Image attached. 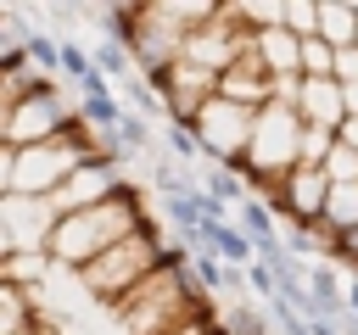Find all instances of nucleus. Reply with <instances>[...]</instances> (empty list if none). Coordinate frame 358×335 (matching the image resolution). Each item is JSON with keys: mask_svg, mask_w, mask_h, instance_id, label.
<instances>
[{"mask_svg": "<svg viewBox=\"0 0 358 335\" xmlns=\"http://www.w3.org/2000/svg\"><path fill=\"white\" fill-rule=\"evenodd\" d=\"M302 112L296 106H285V100H268L263 112H257V134H252V168H263V173H291V168H302Z\"/></svg>", "mask_w": 358, "mask_h": 335, "instance_id": "obj_7", "label": "nucleus"}, {"mask_svg": "<svg viewBox=\"0 0 358 335\" xmlns=\"http://www.w3.org/2000/svg\"><path fill=\"white\" fill-rule=\"evenodd\" d=\"M201 190H207L218 207H241V201H252V190H246L241 168H218V162H207V168H201Z\"/></svg>", "mask_w": 358, "mask_h": 335, "instance_id": "obj_15", "label": "nucleus"}, {"mask_svg": "<svg viewBox=\"0 0 358 335\" xmlns=\"http://www.w3.org/2000/svg\"><path fill=\"white\" fill-rule=\"evenodd\" d=\"M162 145H168V156L185 168V162H207L201 156V140H196V128L190 123H173V117H162Z\"/></svg>", "mask_w": 358, "mask_h": 335, "instance_id": "obj_20", "label": "nucleus"}, {"mask_svg": "<svg viewBox=\"0 0 358 335\" xmlns=\"http://www.w3.org/2000/svg\"><path fill=\"white\" fill-rule=\"evenodd\" d=\"M330 195H336L330 173L302 162V168H291V173H285V201H280V218H291V229H319V223H324V212H330Z\"/></svg>", "mask_w": 358, "mask_h": 335, "instance_id": "obj_10", "label": "nucleus"}, {"mask_svg": "<svg viewBox=\"0 0 358 335\" xmlns=\"http://www.w3.org/2000/svg\"><path fill=\"white\" fill-rule=\"evenodd\" d=\"M285 28L296 39H313L319 34V0H285Z\"/></svg>", "mask_w": 358, "mask_h": 335, "instance_id": "obj_25", "label": "nucleus"}, {"mask_svg": "<svg viewBox=\"0 0 358 335\" xmlns=\"http://www.w3.org/2000/svg\"><path fill=\"white\" fill-rule=\"evenodd\" d=\"M336 45H324L319 34L313 39H302V78H336Z\"/></svg>", "mask_w": 358, "mask_h": 335, "instance_id": "obj_22", "label": "nucleus"}, {"mask_svg": "<svg viewBox=\"0 0 358 335\" xmlns=\"http://www.w3.org/2000/svg\"><path fill=\"white\" fill-rule=\"evenodd\" d=\"M252 50H257V61H263L274 78H302V39H296L291 28L252 34Z\"/></svg>", "mask_w": 358, "mask_h": 335, "instance_id": "obj_13", "label": "nucleus"}, {"mask_svg": "<svg viewBox=\"0 0 358 335\" xmlns=\"http://www.w3.org/2000/svg\"><path fill=\"white\" fill-rule=\"evenodd\" d=\"M117 100H123L129 112H140V117H151V112H168V106H162V95H157V89H151V84H145L140 73L117 84Z\"/></svg>", "mask_w": 358, "mask_h": 335, "instance_id": "obj_23", "label": "nucleus"}, {"mask_svg": "<svg viewBox=\"0 0 358 335\" xmlns=\"http://www.w3.org/2000/svg\"><path fill=\"white\" fill-rule=\"evenodd\" d=\"M341 145H347V151H358V117H347V123H341Z\"/></svg>", "mask_w": 358, "mask_h": 335, "instance_id": "obj_30", "label": "nucleus"}, {"mask_svg": "<svg viewBox=\"0 0 358 335\" xmlns=\"http://www.w3.org/2000/svg\"><path fill=\"white\" fill-rule=\"evenodd\" d=\"M112 313H117L123 335H179L185 324L213 318L218 307H213V296L196 285V274H190V251L173 246V251H168V268L151 274V279H145L129 302H117Z\"/></svg>", "mask_w": 358, "mask_h": 335, "instance_id": "obj_1", "label": "nucleus"}, {"mask_svg": "<svg viewBox=\"0 0 358 335\" xmlns=\"http://www.w3.org/2000/svg\"><path fill=\"white\" fill-rule=\"evenodd\" d=\"M90 50H95V67H101L112 84H123V78H134V73H140V67H134V50H129V45H117V39H95Z\"/></svg>", "mask_w": 358, "mask_h": 335, "instance_id": "obj_19", "label": "nucleus"}, {"mask_svg": "<svg viewBox=\"0 0 358 335\" xmlns=\"http://www.w3.org/2000/svg\"><path fill=\"white\" fill-rule=\"evenodd\" d=\"M347 313H352V318H358V274H352V279H347Z\"/></svg>", "mask_w": 358, "mask_h": 335, "instance_id": "obj_32", "label": "nucleus"}, {"mask_svg": "<svg viewBox=\"0 0 358 335\" xmlns=\"http://www.w3.org/2000/svg\"><path fill=\"white\" fill-rule=\"evenodd\" d=\"M347 229H358V184H336V195H330V212H324V223H319L324 246H330L336 234H347Z\"/></svg>", "mask_w": 358, "mask_h": 335, "instance_id": "obj_16", "label": "nucleus"}, {"mask_svg": "<svg viewBox=\"0 0 358 335\" xmlns=\"http://www.w3.org/2000/svg\"><path fill=\"white\" fill-rule=\"evenodd\" d=\"M330 262H336L347 279L358 274V229H347V234H336V240H330Z\"/></svg>", "mask_w": 358, "mask_h": 335, "instance_id": "obj_28", "label": "nucleus"}, {"mask_svg": "<svg viewBox=\"0 0 358 335\" xmlns=\"http://www.w3.org/2000/svg\"><path fill=\"white\" fill-rule=\"evenodd\" d=\"M22 335H67V329H62L56 318H39V324H34V329H22Z\"/></svg>", "mask_w": 358, "mask_h": 335, "instance_id": "obj_31", "label": "nucleus"}, {"mask_svg": "<svg viewBox=\"0 0 358 335\" xmlns=\"http://www.w3.org/2000/svg\"><path fill=\"white\" fill-rule=\"evenodd\" d=\"M190 128H196V140H201V156H207V162H218V168H241V162L252 156L257 112H252V106H241V100L213 95V100L190 117Z\"/></svg>", "mask_w": 358, "mask_h": 335, "instance_id": "obj_6", "label": "nucleus"}, {"mask_svg": "<svg viewBox=\"0 0 358 335\" xmlns=\"http://www.w3.org/2000/svg\"><path fill=\"white\" fill-rule=\"evenodd\" d=\"M296 112H302V123H319V128H336V134H341V123H347V95H341L336 78H302Z\"/></svg>", "mask_w": 358, "mask_h": 335, "instance_id": "obj_12", "label": "nucleus"}, {"mask_svg": "<svg viewBox=\"0 0 358 335\" xmlns=\"http://www.w3.org/2000/svg\"><path fill=\"white\" fill-rule=\"evenodd\" d=\"M56 262L45 257V251H11L6 257V268H0V279H11V285H28V290H39V279L50 274Z\"/></svg>", "mask_w": 358, "mask_h": 335, "instance_id": "obj_18", "label": "nucleus"}, {"mask_svg": "<svg viewBox=\"0 0 358 335\" xmlns=\"http://www.w3.org/2000/svg\"><path fill=\"white\" fill-rule=\"evenodd\" d=\"M168 240L157 234V218H145L129 240H117L112 251H101L90 268H78V285L101 302V307H117V302H129L151 274H162L168 268Z\"/></svg>", "mask_w": 358, "mask_h": 335, "instance_id": "obj_4", "label": "nucleus"}, {"mask_svg": "<svg viewBox=\"0 0 358 335\" xmlns=\"http://www.w3.org/2000/svg\"><path fill=\"white\" fill-rule=\"evenodd\" d=\"M145 218H151V212L140 207V190L129 184L123 195H112V201H101V207L67 212V218L50 229V246H45V257H50L56 268L78 274V268H90L101 251H112L117 240H129V234H134Z\"/></svg>", "mask_w": 358, "mask_h": 335, "instance_id": "obj_2", "label": "nucleus"}, {"mask_svg": "<svg viewBox=\"0 0 358 335\" xmlns=\"http://www.w3.org/2000/svg\"><path fill=\"white\" fill-rule=\"evenodd\" d=\"M90 156H106L90 128H73V134H62L50 145H28V151L0 145V195H39V201H50Z\"/></svg>", "mask_w": 358, "mask_h": 335, "instance_id": "obj_3", "label": "nucleus"}, {"mask_svg": "<svg viewBox=\"0 0 358 335\" xmlns=\"http://www.w3.org/2000/svg\"><path fill=\"white\" fill-rule=\"evenodd\" d=\"M336 145H341V134H336V128H319V123H308V128H302V162H308V168H324Z\"/></svg>", "mask_w": 358, "mask_h": 335, "instance_id": "obj_24", "label": "nucleus"}, {"mask_svg": "<svg viewBox=\"0 0 358 335\" xmlns=\"http://www.w3.org/2000/svg\"><path fill=\"white\" fill-rule=\"evenodd\" d=\"M319 39L336 50L358 45V0H319Z\"/></svg>", "mask_w": 358, "mask_h": 335, "instance_id": "obj_14", "label": "nucleus"}, {"mask_svg": "<svg viewBox=\"0 0 358 335\" xmlns=\"http://www.w3.org/2000/svg\"><path fill=\"white\" fill-rule=\"evenodd\" d=\"M151 134H157V128H151V123H145L140 112H123V123L112 128V156H129V151H145V145H151Z\"/></svg>", "mask_w": 358, "mask_h": 335, "instance_id": "obj_21", "label": "nucleus"}, {"mask_svg": "<svg viewBox=\"0 0 358 335\" xmlns=\"http://www.w3.org/2000/svg\"><path fill=\"white\" fill-rule=\"evenodd\" d=\"M129 190V173H123V156H90L56 195H50V207L67 218V212H84V207H101V201H112V195H123Z\"/></svg>", "mask_w": 358, "mask_h": 335, "instance_id": "obj_9", "label": "nucleus"}, {"mask_svg": "<svg viewBox=\"0 0 358 335\" xmlns=\"http://www.w3.org/2000/svg\"><path fill=\"white\" fill-rule=\"evenodd\" d=\"M218 95H224V100H241V106H252V112H263V106L274 100V73L257 61V50H246V56L218 78Z\"/></svg>", "mask_w": 358, "mask_h": 335, "instance_id": "obj_11", "label": "nucleus"}, {"mask_svg": "<svg viewBox=\"0 0 358 335\" xmlns=\"http://www.w3.org/2000/svg\"><path fill=\"white\" fill-rule=\"evenodd\" d=\"M22 50H28V61L39 67V78H62V39H56V34H45V28H28Z\"/></svg>", "mask_w": 358, "mask_h": 335, "instance_id": "obj_17", "label": "nucleus"}, {"mask_svg": "<svg viewBox=\"0 0 358 335\" xmlns=\"http://www.w3.org/2000/svg\"><path fill=\"white\" fill-rule=\"evenodd\" d=\"M73 128H84V117H78V100H67L56 78L39 84L34 95H22L17 106H0V145H11V151L50 145Z\"/></svg>", "mask_w": 358, "mask_h": 335, "instance_id": "obj_5", "label": "nucleus"}, {"mask_svg": "<svg viewBox=\"0 0 358 335\" xmlns=\"http://www.w3.org/2000/svg\"><path fill=\"white\" fill-rule=\"evenodd\" d=\"M336 84H358V45L336 56Z\"/></svg>", "mask_w": 358, "mask_h": 335, "instance_id": "obj_29", "label": "nucleus"}, {"mask_svg": "<svg viewBox=\"0 0 358 335\" xmlns=\"http://www.w3.org/2000/svg\"><path fill=\"white\" fill-rule=\"evenodd\" d=\"M324 173H330V184H358V151L336 145V151H330V162H324Z\"/></svg>", "mask_w": 358, "mask_h": 335, "instance_id": "obj_27", "label": "nucleus"}, {"mask_svg": "<svg viewBox=\"0 0 358 335\" xmlns=\"http://www.w3.org/2000/svg\"><path fill=\"white\" fill-rule=\"evenodd\" d=\"M95 73V50H84L78 39H62V78H73V84H84Z\"/></svg>", "mask_w": 358, "mask_h": 335, "instance_id": "obj_26", "label": "nucleus"}, {"mask_svg": "<svg viewBox=\"0 0 358 335\" xmlns=\"http://www.w3.org/2000/svg\"><path fill=\"white\" fill-rule=\"evenodd\" d=\"M62 223V212L39 195H0V246L11 251H45L50 229Z\"/></svg>", "mask_w": 358, "mask_h": 335, "instance_id": "obj_8", "label": "nucleus"}]
</instances>
